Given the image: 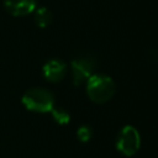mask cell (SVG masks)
<instances>
[{"label": "cell", "mask_w": 158, "mask_h": 158, "mask_svg": "<svg viewBox=\"0 0 158 158\" xmlns=\"http://www.w3.org/2000/svg\"><path fill=\"white\" fill-rule=\"evenodd\" d=\"M53 118L59 123V125H65L70 121V115L67 110L62 109V107H52L51 110Z\"/></svg>", "instance_id": "obj_8"}, {"label": "cell", "mask_w": 158, "mask_h": 158, "mask_svg": "<svg viewBox=\"0 0 158 158\" xmlns=\"http://www.w3.org/2000/svg\"><path fill=\"white\" fill-rule=\"evenodd\" d=\"M37 0H4V6L12 16H25L36 9Z\"/></svg>", "instance_id": "obj_6"}, {"label": "cell", "mask_w": 158, "mask_h": 158, "mask_svg": "<svg viewBox=\"0 0 158 158\" xmlns=\"http://www.w3.org/2000/svg\"><path fill=\"white\" fill-rule=\"evenodd\" d=\"M91 136H93V130L86 125H83L77 130V137L81 142H88L91 138Z\"/></svg>", "instance_id": "obj_9"}, {"label": "cell", "mask_w": 158, "mask_h": 158, "mask_svg": "<svg viewBox=\"0 0 158 158\" xmlns=\"http://www.w3.org/2000/svg\"><path fill=\"white\" fill-rule=\"evenodd\" d=\"M141 137L138 131L133 126H125L120 131L116 141V148L123 156L131 157L139 149Z\"/></svg>", "instance_id": "obj_3"}, {"label": "cell", "mask_w": 158, "mask_h": 158, "mask_svg": "<svg viewBox=\"0 0 158 158\" xmlns=\"http://www.w3.org/2000/svg\"><path fill=\"white\" fill-rule=\"evenodd\" d=\"M23 106L35 112H48L54 106V96L53 94L43 88H31L28 89L22 99Z\"/></svg>", "instance_id": "obj_2"}, {"label": "cell", "mask_w": 158, "mask_h": 158, "mask_svg": "<svg viewBox=\"0 0 158 158\" xmlns=\"http://www.w3.org/2000/svg\"><path fill=\"white\" fill-rule=\"evenodd\" d=\"M44 78L49 81H59L65 77L67 64L60 59H51L44 63L42 68Z\"/></svg>", "instance_id": "obj_5"}, {"label": "cell", "mask_w": 158, "mask_h": 158, "mask_svg": "<svg viewBox=\"0 0 158 158\" xmlns=\"http://www.w3.org/2000/svg\"><path fill=\"white\" fill-rule=\"evenodd\" d=\"M116 91L115 81L104 74H91L86 83V94L96 104L109 101Z\"/></svg>", "instance_id": "obj_1"}, {"label": "cell", "mask_w": 158, "mask_h": 158, "mask_svg": "<svg viewBox=\"0 0 158 158\" xmlns=\"http://www.w3.org/2000/svg\"><path fill=\"white\" fill-rule=\"evenodd\" d=\"M70 67L73 74V83L75 86H78L94 73L96 68V59L90 54L80 56L72 60Z\"/></svg>", "instance_id": "obj_4"}, {"label": "cell", "mask_w": 158, "mask_h": 158, "mask_svg": "<svg viewBox=\"0 0 158 158\" xmlns=\"http://www.w3.org/2000/svg\"><path fill=\"white\" fill-rule=\"evenodd\" d=\"M35 21L38 27H47L52 22V14L47 7H38L35 12Z\"/></svg>", "instance_id": "obj_7"}]
</instances>
